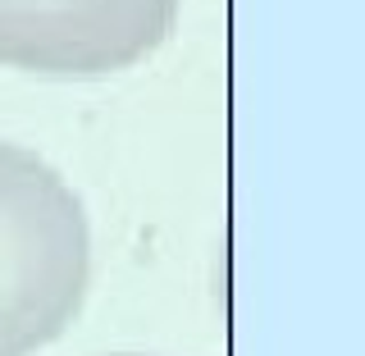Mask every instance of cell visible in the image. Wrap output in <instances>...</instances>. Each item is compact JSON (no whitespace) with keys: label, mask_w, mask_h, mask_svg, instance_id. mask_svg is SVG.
I'll return each mask as SVG.
<instances>
[{"label":"cell","mask_w":365,"mask_h":356,"mask_svg":"<svg viewBox=\"0 0 365 356\" xmlns=\"http://www.w3.org/2000/svg\"><path fill=\"white\" fill-rule=\"evenodd\" d=\"M91 288V224L55 165L0 142V356H37Z\"/></svg>","instance_id":"1"},{"label":"cell","mask_w":365,"mask_h":356,"mask_svg":"<svg viewBox=\"0 0 365 356\" xmlns=\"http://www.w3.org/2000/svg\"><path fill=\"white\" fill-rule=\"evenodd\" d=\"M182 0H0V64L46 83L128 73L169 41Z\"/></svg>","instance_id":"2"}]
</instances>
